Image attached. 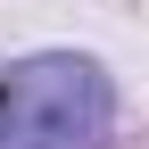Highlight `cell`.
I'll use <instances>...</instances> for the list:
<instances>
[{
    "label": "cell",
    "instance_id": "1",
    "mask_svg": "<svg viewBox=\"0 0 149 149\" xmlns=\"http://www.w3.org/2000/svg\"><path fill=\"white\" fill-rule=\"evenodd\" d=\"M108 141V74L74 50L0 66V149H100Z\"/></svg>",
    "mask_w": 149,
    "mask_h": 149
}]
</instances>
